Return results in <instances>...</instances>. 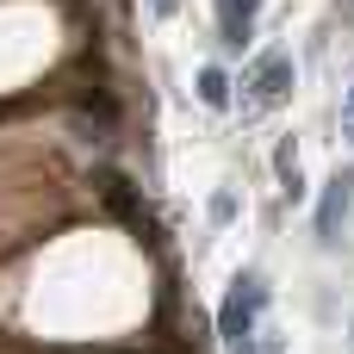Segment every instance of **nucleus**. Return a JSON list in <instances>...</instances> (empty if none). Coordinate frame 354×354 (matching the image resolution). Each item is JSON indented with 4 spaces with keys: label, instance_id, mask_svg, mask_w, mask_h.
I'll return each instance as SVG.
<instances>
[{
    "label": "nucleus",
    "instance_id": "nucleus-10",
    "mask_svg": "<svg viewBox=\"0 0 354 354\" xmlns=\"http://www.w3.org/2000/svg\"><path fill=\"white\" fill-rule=\"evenodd\" d=\"M342 137H348V143H354V87H348V93H342Z\"/></svg>",
    "mask_w": 354,
    "mask_h": 354
},
{
    "label": "nucleus",
    "instance_id": "nucleus-5",
    "mask_svg": "<svg viewBox=\"0 0 354 354\" xmlns=\"http://www.w3.org/2000/svg\"><path fill=\"white\" fill-rule=\"evenodd\" d=\"M87 124H93V137H112V124H118V106H112L100 87L81 93V131H87Z\"/></svg>",
    "mask_w": 354,
    "mask_h": 354
},
{
    "label": "nucleus",
    "instance_id": "nucleus-9",
    "mask_svg": "<svg viewBox=\"0 0 354 354\" xmlns=\"http://www.w3.org/2000/svg\"><path fill=\"white\" fill-rule=\"evenodd\" d=\"M230 212H236V199H230V193H218V199H212V218H218V224H230Z\"/></svg>",
    "mask_w": 354,
    "mask_h": 354
},
{
    "label": "nucleus",
    "instance_id": "nucleus-12",
    "mask_svg": "<svg viewBox=\"0 0 354 354\" xmlns=\"http://www.w3.org/2000/svg\"><path fill=\"white\" fill-rule=\"evenodd\" d=\"M261 354H280V336H261Z\"/></svg>",
    "mask_w": 354,
    "mask_h": 354
},
{
    "label": "nucleus",
    "instance_id": "nucleus-1",
    "mask_svg": "<svg viewBox=\"0 0 354 354\" xmlns=\"http://www.w3.org/2000/svg\"><path fill=\"white\" fill-rule=\"evenodd\" d=\"M261 311H268V280H261V274H236L230 292H224V305H218V336H224V348L255 342Z\"/></svg>",
    "mask_w": 354,
    "mask_h": 354
},
{
    "label": "nucleus",
    "instance_id": "nucleus-11",
    "mask_svg": "<svg viewBox=\"0 0 354 354\" xmlns=\"http://www.w3.org/2000/svg\"><path fill=\"white\" fill-rule=\"evenodd\" d=\"M174 6H180V0H149V12H156V19H168Z\"/></svg>",
    "mask_w": 354,
    "mask_h": 354
},
{
    "label": "nucleus",
    "instance_id": "nucleus-2",
    "mask_svg": "<svg viewBox=\"0 0 354 354\" xmlns=\"http://www.w3.org/2000/svg\"><path fill=\"white\" fill-rule=\"evenodd\" d=\"M243 87H249V93H243V112H249V118L268 112V106H280V100L292 93V56H286V50H268V56L249 68Z\"/></svg>",
    "mask_w": 354,
    "mask_h": 354
},
{
    "label": "nucleus",
    "instance_id": "nucleus-3",
    "mask_svg": "<svg viewBox=\"0 0 354 354\" xmlns=\"http://www.w3.org/2000/svg\"><path fill=\"white\" fill-rule=\"evenodd\" d=\"M348 205H354V174H348V168H336V174H330V187H324V205H317V243H324V249H336V243H342Z\"/></svg>",
    "mask_w": 354,
    "mask_h": 354
},
{
    "label": "nucleus",
    "instance_id": "nucleus-7",
    "mask_svg": "<svg viewBox=\"0 0 354 354\" xmlns=\"http://www.w3.org/2000/svg\"><path fill=\"white\" fill-rule=\"evenodd\" d=\"M100 193H106V205H112L118 218H131V224H137V193H131V180H124V174H112V168H106V174H100Z\"/></svg>",
    "mask_w": 354,
    "mask_h": 354
},
{
    "label": "nucleus",
    "instance_id": "nucleus-6",
    "mask_svg": "<svg viewBox=\"0 0 354 354\" xmlns=\"http://www.w3.org/2000/svg\"><path fill=\"white\" fill-rule=\"evenodd\" d=\"M274 174H280V187H286V199H305V174H299V137H280V149H274Z\"/></svg>",
    "mask_w": 354,
    "mask_h": 354
},
{
    "label": "nucleus",
    "instance_id": "nucleus-13",
    "mask_svg": "<svg viewBox=\"0 0 354 354\" xmlns=\"http://www.w3.org/2000/svg\"><path fill=\"white\" fill-rule=\"evenodd\" d=\"M348 330H354V324H348ZM348 342H354V336H348Z\"/></svg>",
    "mask_w": 354,
    "mask_h": 354
},
{
    "label": "nucleus",
    "instance_id": "nucleus-4",
    "mask_svg": "<svg viewBox=\"0 0 354 354\" xmlns=\"http://www.w3.org/2000/svg\"><path fill=\"white\" fill-rule=\"evenodd\" d=\"M255 12H261V0H218V37L230 50H243L255 37Z\"/></svg>",
    "mask_w": 354,
    "mask_h": 354
},
{
    "label": "nucleus",
    "instance_id": "nucleus-8",
    "mask_svg": "<svg viewBox=\"0 0 354 354\" xmlns=\"http://www.w3.org/2000/svg\"><path fill=\"white\" fill-rule=\"evenodd\" d=\"M199 100H205V106H230V75H224V68H205V75H199Z\"/></svg>",
    "mask_w": 354,
    "mask_h": 354
}]
</instances>
